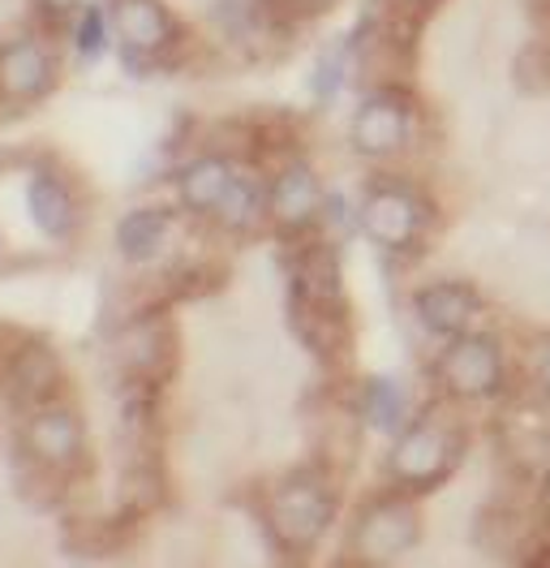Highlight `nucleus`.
I'll return each instance as SVG.
<instances>
[{"mask_svg":"<svg viewBox=\"0 0 550 568\" xmlns=\"http://www.w3.org/2000/svg\"><path fill=\"white\" fill-rule=\"evenodd\" d=\"M293 323L318 357H336L348 345L344 281L332 246H309L293 267Z\"/></svg>","mask_w":550,"mask_h":568,"instance_id":"f257e3e1","label":"nucleus"},{"mask_svg":"<svg viewBox=\"0 0 550 568\" xmlns=\"http://www.w3.org/2000/svg\"><path fill=\"white\" fill-rule=\"evenodd\" d=\"M267 517H272V534L279 547L306 551L332 526L336 496H332V487L318 474H293V478H284L275 487L272 504H267Z\"/></svg>","mask_w":550,"mask_h":568,"instance_id":"f03ea898","label":"nucleus"},{"mask_svg":"<svg viewBox=\"0 0 550 568\" xmlns=\"http://www.w3.org/2000/svg\"><path fill=\"white\" fill-rule=\"evenodd\" d=\"M417 538H421V517L409 499H375L361 508L353 526V556L361 565H391L417 547Z\"/></svg>","mask_w":550,"mask_h":568,"instance_id":"7ed1b4c3","label":"nucleus"},{"mask_svg":"<svg viewBox=\"0 0 550 568\" xmlns=\"http://www.w3.org/2000/svg\"><path fill=\"white\" fill-rule=\"evenodd\" d=\"M439 384L456 400H481L495 396L503 384V354L490 336H451L447 354L439 357Z\"/></svg>","mask_w":550,"mask_h":568,"instance_id":"20e7f679","label":"nucleus"},{"mask_svg":"<svg viewBox=\"0 0 550 568\" xmlns=\"http://www.w3.org/2000/svg\"><path fill=\"white\" fill-rule=\"evenodd\" d=\"M451 457H456V448H451V435L444 426L417 423L396 439V448L387 457V474L405 491H430L451 474Z\"/></svg>","mask_w":550,"mask_h":568,"instance_id":"39448f33","label":"nucleus"},{"mask_svg":"<svg viewBox=\"0 0 550 568\" xmlns=\"http://www.w3.org/2000/svg\"><path fill=\"white\" fill-rule=\"evenodd\" d=\"M22 448H27V457L34 462L39 474H69L82 462V448H86L82 418L65 405H39L27 418Z\"/></svg>","mask_w":550,"mask_h":568,"instance_id":"423d86ee","label":"nucleus"},{"mask_svg":"<svg viewBox=\"0 0 550 568\" xmlns=\"http://www.w3.org/2000/svg\"><path fill=\"white\" fill-rule=\"evenodd\" d=\"M361 229L370 233V242L383 250H409L421 229H426V203L417 199V190L405 185H378L361 207Z\"/></svg>","mask_w":550,"mask_h":568,"instance_id":"0eeeda50","label":"nucleus"},{"mask_svg":"<svg viewBox=\"0 0 550 568\" xmlns=\"http://www.w3.org/2000/svg\"><path fill=\"white\" fill-rule=\"evenodd\" d=\"M57 82V57L48 48V39L22 36L0 48V95L13 104H31L43 100Z\"/></svg>","mask_w":550,"mask_h":568,"instance_id":"6e6552de","label":"nucleus"},{"mask_svg":"<svg viewBox=\"0 0 550 568\" xmlns=\"http://www.w3.org/2000/svg\"><path fill=\"white\" fill-rule=\"evenodd\" d=\"M409 108L400 104L396 95H370L366 104L357 108V116H353V146L361 151V155H391V151H400L405 139H409Z\"/></svg>","mask_w":550,"mask_h":568,"instance_id":"1a4fd4ad","label":"nucleus"},{"mask_svg":"<svg viewBox=\"0 0 550 568\" xmlns=\"http://www.w3.org/2000/svg\"><path fill=\"white\" fill-rule=\"evenodd\" d=\"M318 203H323V185L314 178V169H306L302 160H293L272 181V190H267V215H272L284 233L306 229L309 220L318 215Z\"/></svg>","mask_w":550,"mask_h":568,"instance_id":"9d476101","label":"nucleus"},{"mask_svg":"<svg viewBox=\"0 0 550 568\" xmlns=\"http://www.w3.org/2000/svg\"><path fill=\"white\" fill-rule=\"evenodd\" d=\"M116 354H121L125 371L134 375L138 384L169 375V362H172V332H169V323L160 320V315H142V320H134L130 327H125V332H121V345H116Z\"/></svg>","mask_w":550,"mask_h":568,"instance_id":"9b49d317","label":"nucleus"},{"mask_svg":"<svg viewBox=\"0 0 550 568\" xmlns=\"http://www.w3.org/2000/svg\"><path fill=\"white\" fill-rule=\"evenodd\" d=\"M4 379H9V392H13V400L18 405H52V396L61 392L65 384V375H61V362L48 354L43 345H22L18 354L9 357V366H4Z\"/></svg>","mask_w":550,"mask_h":568,"instance_id":"f8f14e48","label":"nucleus"},{"mask_svg":"<svg viewBox=\"0 0 550 568\" xmlns=\"http://www.w3.org/2000/svg\"><path fill=\"white\" fill-rule=\"evenodd\" d=\"M112 22L125 39V48L142 52V57L169 48L172 36H176V22H172V13L160 0H116L112 4Z\"/></svg>","mask_w":550,"mask_h":568,"instance_id":"ddd939ff","label":"nucleus"},{"mask_svg":"<svg viewBox=\"0 0 550 568\" xmlns=\"http://www.w3.org/2000/svg\"><path fill=\"white\" fill-rule=\"evenodd\" d=\"M417 320L426 323L435 336H460V332H469V323L478 320V297H473V288H465V284H430V288H421L417 293Z\"/></svg>","mask_w":550,"mask_h":568,"instance_id":"4468645a","label":"nucleus"},{"mask_svg":"<svg viewBox=\"0 0 550 568\" xmlns=\"http://www.w3.org/2000/svg\"><path fill=\"white\" fill-rule=\"evenodd\" d=\"M233 164H224L220 155H203V160H190L176 178V190H181V203L198 215H215L224 194L233 190Z\"/></svg>","mask_w":550,"mask_h":568,"instance_id":"2eb2a0df","label":"nucleus"},{"mask_svg":"<svg viewBox=\"0 0 550 568\" xmlns=\"http://www.w3.org/2000/svg\"><path fill=\"white\" fill-rule=\"evenodd\" d=\"M31 215L34 224L52 237V242H65L69 233H73V190H69V181L57 173V169H43V173H34L31 178Z\"/></svg>","mask_w":550,"mask_h":568,"instance_id":"dca6fc26","label":"nucleus"},{"mask_svg":"<svg viewBox=\"0 0 550 568\" xmlns=\"http://www.w3.org/2000/svg\"><path fill=\"white\" fill-rule=\"evenodd\" d=\"M172 233V212H160V207H142V212H130L116 229V246L130 263H146L155 258L160 246L169 242Z\"/></svg>","mask_w":550,"mask_h":568,"instance_id":"f3484780","label":"nucleus"},{"mask_svg":"<svg viewBox=\"0 0 550 568\" xmlns=\"http://www.w3.org/2000/svg\"><path fill=\"white\" fill-rule=\"evenodd\" d=\"M263 215H267V190L254 178H241L237 173V178H233V190L224 194V203H220V212H215V220H220L224 229L241 233V229H254Z\"/></svg>","mask_w":550,"mask_h":568,"instance_id":"a211bd4d","label":"nucleus"},{"mask_svg":"<svg viewBox=\"0 0 550 568\" xmlns=\"http://www.w3.org/2000/svg\"><path fill=\"white\" fill-rule=\"evenodd\" d=\"M361 409H366V418H370L375 430H400L409 400H405V388H400L396 379H370Z\"/></svg>","mask_w":550,"mask_h":568,"instance_id":"6ab92c4d","label":"nucleus"},{"mask_svg":"<svg viewBox=\"0 0 550 568\" xmlns=\"http://www.w3.org/2000/svg\"><path fill=\"white\" fill-rule=\"evenodd\" d=\"M73 43H78V52L91 61V57H100L103 48H108V18H103L100 4H86L82 9V18L73 22Z\"/></svg>","mask_w":550,"mask_h":568,"instance_id":"aec40b11","label":"nucleus"},{"mask_svg":"<svg viewBox=\"0 0 550 568\" xmlns=\"http://www.w3.org/2000/svg\"><path fill=\"white\" fill-rule=\"evenodd\" d=\"M340 82H344V57L340 52H327V57L318 61V70H314V91H318V100H323V104L336 100Z\"/></svg>","mask_w":550,"mask_h":568,"instance_id":"412c9836","label":"nucleus"},{"mask_svg":"<svg viewBox=\"0 0 550 568\" xmlns=\"http://www.w3.org/2000/svg\"><path fill=\"white\" fill-rule=\"evenodd\" d=\"M34 4H39L48 18H69V13H73L82 0H34Z\"/></svg>","mask_w":550,"mask_h":568,"instance_id":"4be33fe9","label":"nucleus"},{"mask_svg":"<svg viewBox=\"0 0 550 568\" xmlns=\"http://www.w3.org/2000/svg\"><path fill=\"white\" fill-rule=\"evenodd\" d=\"M538 384H542V392L550 396V345H547V354L538 357Z\"/></svg>","mask_w":550,"mask_h":568,"instance_id":"5701e85b","label":"nucleus"},{"mask_svg":"<svg viewBox=\"0 0 550 568\" xmlns=\"http://www.w3.org/2000/svg\"><path fill=\"white\" fill-rule=\"evenodd\" d=\"M284 4H293V9H318V4H327V0H284Z\"/></svg>","mask_w":550,"mask_h":568,"instance_id":"b1692460","label":"nucleus"}]
</instances>
